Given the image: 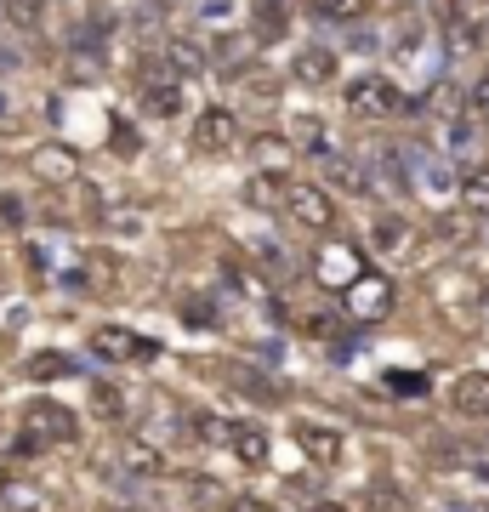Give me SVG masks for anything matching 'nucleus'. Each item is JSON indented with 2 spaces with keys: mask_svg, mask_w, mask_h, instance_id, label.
<instances>
[{
  "mask_svg": "<svg viewBox=\"0 0 489 512\" xmlns=\"http://www.w3.org/2000/svg\"><path fill=\"white\" fill-rule=\"evenodd\" d=\"M290 74H296L302 86H330V80H336V52H330V46H302L296 63H290Z\"/></svg>",
  "mask_w": 489,
  "mask_h": 512,
  "instance_id": "obj_15",
  "label": "nucleus"
},
{
  "mask_svg": "<svg viewBox=\"0 0 489 512\" xmlns=\"http://www.w3.org/2000/svg\"><path fill=\"white\" fill-rule=\"evenodd\" d=\"M410 239H416V228H410L404 217H393V211H381V217L370 222V245H376L381 256H404Z\"/></svg>",
  "mask_w": 489,
  "mask_h": 512,
  "instance_id": "obj_16",
  "label": "nucleus"
},
{
  "mask_svg": "<svg viewBox=\"0 0 489 512\" xmlns=\"http://www.w3.org/2000/svg\"><path fill=\"white\" fill-rule=\"evenodd\" d=\"M302 234H330L336 228V200H330V188H319V183H290V194H285V205H279Z\"/></svg>",
  "mask_w": 489,
  "mask_h": 512,
  "instance_id": "obj_3",
  "label": "nucleus"
},
{
  "mask_svg": "<svg viewBox=\"0 0 489 512\" xmlns=\"http://www.w3.org/2000/svg\"><path fill=\"white\" fill-rule=\"evenodd\" d=\"M137 109L148 120H177L188 109V92H182V80H171L165 69H143V92H137Z\"/></svg>",
  "mask_w": 489,
  "mask_h": 512,
  "instance_id": "obj_6",
  "label": "nucleus"
},
{
  "mask_svg": "<svg viewBox=\"0 0 489 512\" xmlns=\"http://www.w3.org/2000/svg\"><path fill=\"white\" fill-rule=\"evenodd\" d=\"M359 274H364L359 245H325V251L313 256V285L319 291H347Z\"/></svg>",
  "mask_w": 489,
  "mask_h": 512,
  "instance_id": "obj_8",
  "label": "nucleus"
},
{
  "mask_svg": "<svg viewBox=\"0 0 489 512\" xmlns=\"http://www.w3.org/2000/svg\"><path fill=\"white\" fill-rule=\"evenodd\" d=\"M467 114L478 120V126H489V63L478 69V80L467 86Z\"/></svg>",
  "mask_w": 489,
  "mask_h": 512,
  "instance_id": "obj_25",
  "label": "nucleus"
},
{
  "mask_svg": "<svg viewBox=\"0 0 489 512\" xmlns=\"http://www.w3.org/2000/svg\"><path fill=\"white\" fill-rule=\"evenodd\" d=\"M97 217L109 222L114 234H143V217H137V211H126V205H103Z\"/></svg>",
  "mask_w": 489,
  "mask_h": 512,
  "instance_id": "obj_27",
  "label": "nucleus"
},
{
  "mask_svg": "<svg viewBox=\"0 0 489 512\" xmlns=\"http://www.w3.org/2000/svg\"><path fill=\"white\" fill-rule=\"evenodd\" d=\"M29 370H35V376H69V359H63V353H40V359H35V365H29Z\"/></svg>",
  "mask_w": 489,
  "mask_h": 512,
  "instance_id": "obj_29",
  "label": "nucleus"
},
{
  "mask_svg": "<svg viewBox=\"0 0 489 512\" xmlns=\"http://www.w3.org/2000/svg\"><path fill=\"white\" fill-rule=\"evenodd\" d=\"M450 410L467 421H489V370H461L450 382Z\"/></svg>",
  "mask_w": 489,
  "mask_h": 512,
  "instance_id": "obj_12",
  "label": "nucleus"
},
{
  "mask_svg": "<svg viewBox=\"0 0 489 512\" xmlns=\"http://www.w3.org/2000/svg\"><path fill=\"white\" fill-rule=\"evenodd\" d=\"M120 461H126V473H137V478H165L171 473L165 450L154 439H143V433H131V439L120 444Z\"/></svg>",
  "mask_w": 489,
  "mask_h": 512,
  "instance_id": "obj_14",
  "label": "nucleus"
},
{
  "mask_svg": "<svg viewBox=\"0 0 489 512\" xmlns=\"http://www.w3.org/2000/svg\"><path fill=\"white\" fill-rule=\"evenodd\" d=\"M91 353L97 359H109V365H131V359H154V342L148 336H137V330L126 325H103V330H91Z\"/></svg>",
  "mask_w": 489,
  "mask_h": 512,
  "instance_id": "obj_10",
  "label": "nucleus"
},
{
  "mask_svg": "<svg viewBox=\"0 0 489 512\" xmlns=\"http://www.w3.org/2000/svg\"><path fill=\"white\" fill-rule=\"evenodd\" d=\"M23 126V114H18V103H12V92L0 86V131H18Z\"/></svg>",
  "mask_w": 489,
  "mask_h": 512,
  "instance_id": "obj_30",
  "label": "nucleus"
},
{
  "mask_svg": "<svg viewBox=\"0 0 489 512\" xmlns=\"http://www.w3.org/2000/svg\"><path fill=\"white\" fill-rule=\"evenodd\" d=\"M188 143H194V154H205V160H222V154H234V148H239V114H234V109H222V103H205V109H194Z\"/></svg>",
  "mask_w": 489,
  "mask_h": 512,
  "instance_id": "obj_2",
  "label": "nucleus"
},
{
  "mask_svg": "<svg viewBox=\"0 0 489 512\" xmlns=\"http://www.w3.org/2000/svg\"><path fill=\"white\" fill-rule=\"evenodd\" d=\"M200 23L205 29H234L239 23V0H200Z\"/></svg>",
  "mask_w": 489,
  "mask_h": 512,
  "instance_id": "obj_24",
  "label": "nucleus"
},
{
  "mask_svg": "<svg viewBox=\"0 0 489 512\" xmlns=\"http://www.w3.org/2000/svg\"><path fill=\"white\" fill-rule=\"evenodd\" d=\"M296 325L308 330V336H319V342H330V336H336V313H330V308H308Z\"/></svg>",
  "mask_w": 489,
  "mask_h": 512,
  "instance_id": "obj_26",
  "label": "nucleus"
},
{
  "mask_svg": "<svg viewBox=\"0 0 489 512\" xmlns=\"http://www.w3.org/2000/svg\"><path fill=\"white\" fill-rule=\"evenodd\" d=\"M228 512H273V507L262 501V495H234V501H228Z\"/></svg>",
  "mask_w": 489,
  "mask_h": 512,
  "instance_id": "obj_32",
  "label": "nucleus"
},
{
  "mask_svg": "<svg viewBox=\"0 0 489 512\" xmlns=\"http://www.w3.org/2000/svg\"><path fill=\"white\" fill-rule=\"evenodd\" d=\"M342 308L353 313L359 325H376V319H387V313L399 308V291H393L387 274H370V268H364V274L342 291Z\"/></svg>",
  "mask_w": 489,
  "mask_h": 512,
  "instance_id": "obj_4",
  "label": "nucleus"
},
{
  "mask_svg": "<svg viewBox=\"0 0 489 512\" xmlns=\"http://www.w3.org/2000/svg\"><path fill=\"white\" fill-rule=\"evenodd\" d=\"M290 183H296V177H285V171H251V183H245V200H251V205H285Z\"/></svg>",
  "mask_w": 489,
  "mask_h": 512,
  "instance_id": "obj_19",
  "label": "nucleus"
},
{
  "mask_svg": "<svg viewBox=\"0 0 489 512\" xmlns=\"http://www.w3.org/2000/svg\"><path fill=\"white\" fill-rule=\"evenodd\" d=\"M290 439H296V450L313 461V467H336V461L347 456V439L342 427H330V421H313V416H296L290 421Z\"/></svg>",
  "mask_w": 489,
  "mask_h": 512,
  "instance_id": "obj_5",
  "label": "nucleus"
},
{
  "mask_svg": "<svg viewBox=\"0 0 489 512\" xmlns=\"http://www.w3.org/2000/svg\"><path fill=\"white\" fill-rule=\"evenodd\" d=\"M160 63H165V74H171V80H188V74L211 69V52H205L194 35H171V40H165V52H160Z\"/></svg>",
  "mask_w": 489,
  "mask_h": 512,
  "instance_id": "obj_13",
  "label": "nucleus"
},
{
  "mask_svg": "<svg viewBox=\"0 0 489 512\" xmlns=\"http://www.w3.org/2000/svg\"><path fill=\"white\" fill-rule=\"evenodd\" d=\"M0 18L12 23L18 35H40L46 29V0H0Z\"/></svg>",
  "mask_w": 489,
  "mask_h": 512,
  "instance_id": "obj_20",
  "label": "nucleus"
},
{
  "mask_svg": "<svg viewBox=\"0 0 489 512\" xmlns=\"http://www.w3.org/2000/svg\"><path fill=\"white\" fill-rule=\"evenodd\" d=\"M393 393H427V376H404V370H387Z\"/></svg>",
  "mask_w": 489,
  "mask_h": 512,
  "instance_id": "obj_31",
  "label": "nucleus"
},
{
  "mask_svg": "<svg viewBox=\"0 0 489 512\" xmlns=\"http://www.w3.org/2000/svg\"><path fill=\"white\" fill-rule=\"evenodd\" d=\"M285 29H290L285 0H256V6H251V40H256V46H273V40H285Z\"/></svg>",
  "mask_w": 489,
  "mask_h": 512,
  "instance_id": "obj_17",
  "label": "nucleus"
},
{
  "mask_svg": "<svg viewBox=\"0 0 489 512\" xmlns=\"http://www.w3.org/2000/svg\"><path fill=\"white\" fill-rule=\"evenodd\" d=\"M455 200H461V211H472V217H489V165H472V171H461Z\"/></svg>",
  "mask_w": 489,
  "mask_h": 512,
  "instance_id": "obj_18",
  "label": "nucleus"
},
{
  "mask_svg": "<svg viewBox=\"0 0 489 512\" xmlns=\"http://www.w3.org/2000/svg\"><path fill=\"white\" fill-rule=\"evenodd\" d=\"M29 165H35L40 183H52V188H74L86 177V160H80L69 143H40L35 154H29Z\"/></svg>",
  "mask_w": 489,
  "mask_h": 512,
  "instance_id": "obj_9",
  "label": "nucleus"
},
{
  "mask_svg": "<svg viewBox=\"0 0 489 512\" xmlns=\"http://www.w3.org/2000/svg\"><path fill=\"white\" fill-rule=\"evenodd\" d=\"M12 74H23V46L0 40V80H12Z\"/></svg>",
  "mask_w": 489,
  "mask_h": 512,
  "instance_id": "obj_28",
  "label": "nucleus"
},
{
  "mask_svg": "<svg viewBox=\"0 0 489 512\" xmlns=\"http://www.w3.org/2000/svg\"><path fill=\"white\" fill-rule=\"evenodd\" d=\"M228 450H234L245 467H268L273 456V433H268V421H256V416H239L228 421Z\"/></svg>",
  "mask_w": 489,
  "mask_h": 512,
  "instance_id": "obj_11",
  "label": "nucleus"
},
{
  "mask_svg": "<svg viewBox=\"0 0 489 512\" xmlns=\"http://www.w3.org/2000/svg\"><path fill=\"white\" fill-rule=\"evenodd\" d=\"M364 12H370V0H308V18L336 23V29H347V23H359Z\"/></svg>",
  "mask_w": 489,
  "mask_h": 512,
  "instance_id": "obj_21",
  "label": "nucleus"
},
{
  "mask_svg": "<svg viewBox=\"0 0 489 512\" xmlns=\"http://www.w3.org/2000/svg\"><path fill=\"white\" fill-rule=\"evenodd\" d=\"M23 427H29L40 444H69L74 433H80V416H74L69 404H57V399H35L29 410H23Z\"/></svg>",
  "mask_w": 489,
  "mask_h": 512,
  "instance_id": "obj_7",
  "label": "nucleus"
},
{
  "mask_svg": "<svg viewBox=\"0 0 489 512\" xmlns=\"http://www.w3.org/2000/svg\"><path fill=\"white\" fill-rule=\"evenodd\" d=\"M433 234H438V239H450L455 251H461L467 239H478V217H472V211H450V217H438V222H433Z\"/></svg>",
  "mask_w": 489,
  "mask_h": 512,
  "instance_id": "obj_23",
  "label": "nucleus"
},
{
  "mask_svg": "<svg viewBox=\"0 0 489 512\" xmlns=\"http://www.w3.org/2000/svg\"><path fill=\"white\" fill-rule=\"evenodd\" d=\"M342 109L353 114V120H399V114H416V97H404L387 74L364 69L342 86Z\"/></svg>",
  "mask_w": 489,
  "mask_h": 512,
  "instance_id": "obj_1",
  "label": "nucleus"
},
{
  "mask_svg": "<svg viewBox=\"0 0 489 512\" xmlns=\"http://www.w3.org/2000/svg\"><path fill=\"white\" fill-rule=\"evenodd\" d=\"M86 399H91V410H97L103 421H126V393H120L114 382L91 376V382H86Z\"/></svg>",
  "mask_w": 489,
  "mask_h": 512,
  "instance_id": "obj_22",
  "label": "nucleus"
}]
</instances>
